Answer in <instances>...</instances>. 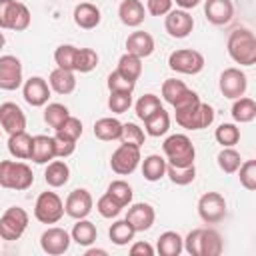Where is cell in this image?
Instances as JSON below:
<instances>
[{"label":"cell","mask_w":256,"mask_h":256,"mask_svg":"<svg viewBox=\"0 0 256 256\" xmlns=\"http://www.w3.org/2000/svg\"><path fill=\"white\" fill-rule=\"evenodd\" d=\"M184 250L190 256H220L224 240L214 228H194L184 238Z\"/></svg>","instance_id":"cell-1"},{"label":"cell","mask_w":256,"mask_h":256,"mask_svg":"<svg viewBox=\"0 0 256 256\" xmlns=\"http://www.w3.org/2000/svg\"><path fill=\"white\" fill-rule=\"evenodd\" d=\"M228 56L240 66H252L256 62V36L250 28H236L226 40Z\"/></svg>","instance_id":"cell-2"},{"label":"cell","mask_w":256,"mask_h":256,"mask_svg":"<svg viewBox=\"0 0 256 256\" xmlns=\"http://www.w3.org/2000/svg\"><path fill=\"white\" fill-rule=\"evenodd\" d=\"M176 124L186 130H204L214 122V108L200 98L174 110Z\"/></svg>","instance_id":"cell-3"},{"label":"cell","mask_w":256,"mask_h":256,"mask_svg":"<svg viewBox=\"0 0 256 256\" xmlns=\"http://www.w3.org/2000/svg\"><path fill=\"white\" fill-rule=\"evenodd\" d=\"M34 184L32 168L22 160H0V188L28 190Z\"/></svg>","instance_id":"cell-4"},{"label":"cell","mask_w":256,"mask_h":256,"mask_svg":"<svg viewBox=\"0 0 256 256\" xmlns=\"http://www.w3.org/2000/svg\"><path fill=\"white\" fill-rule=\"evenodd\" d=\"M162 152H164L166 164H172V166H188V164H194V158H196V148L186 134H170L162 142Z\"/></svg>","instance_id":"cell-5"},{"label":"cell","mask_w":256,"mask_h":256,"mask_svg":"<svg viewBox=\"0 0 256 256\" xmlns=\"http://www.w3.org/2000/svg\"><path fill=\"white\" fill-rule=\"evenodd\" d=\"M28 220H30V216L24 208H20V206L6 208L4 214L0 216V238L8 240V242L20 240L28 228Z\"/></svg>","instance_id":"cell-6"},{"label":"cell","mask_w":256,"mask_h":256,"mask_svg":"<svg viewBox=\"0 0 256 256\" xmlns=\"http://www.w3.org/2000/svg\"><path fill=\"white\" fill-rule=\"evenodd\" d=\"M64 216V202L56 192H42L34 202V218L42 224H56Z\"/></svg>","instance_id":"cell-7"},{"label":"cell","mask_w":256,"mask_h":256,"mask_svg":"<svg viewBox=\"0 0 256 256\" xmlns=\"http://www.w3.org/2000/svg\"><path fill=\"white\" fill-rule=\"evenodd\" d=\"M204 64H206V60H204L202 52L192 50V48H180V50L170 52V56H168V68L178 74H188V76L200 74L204 70Z\"/></svg>","instance_id":"cell-8"},{"label":"cell","mask_w":256,"mask_h":256,"mask_svg":"<svg viewBox=\"0 0 256 256\" xmlns=\"http://www.w3.org/2000/svg\"><path fill=\"white\" fill-rule=\"evenodd\" d=\"M142 156H140V146H134V144H124L120 142V146L112 152L110 156V168L114 174L118 176H128L132 174L138 164H140Z\"/></svg>","instance_id":"cell-9"},{"label":"cell","mask_w":256,"mask_h":256,"mask_svg":"<svg viewBox=\"0 0 256 256\" xmlns=\"http://www.w3.org/2000/svg\"><path fill=\"white\" fill-rule=\"evenodd\" d=\"M198 216L204 224H218L226 218V198L220 192H206L198 200Z\"/></svg>","instance_id":"cell-10"},{"label":"cell","mask_w":256,"mask_h":256,"mask_svg":"<svg viewBox=\"0 0 256 256\" xmlns=\"http://www.w3.org/2000/svg\"><path fill=\"white\" fill-rule=\"evenodd\" d=\"M218 88H220L224 98L236 100V98L246 94V90H248V76L240 68H234V66L226 68V70H222V74L218 78Z\"/></svg>","instance_id":"cell-11"},{"label":"cell","mask_w":256,"mask_h":256,"mask_svg":"<svg viewBox=\"0 0 256 256\" xmlns=\"http://www.w3.org/2000/svg\"><path fill=\"white\" fill-rule=\"evenodd\" d=\"M162 98H164V102H168L176 110V108H182V106L198 100L200 96L194 90H190L182 80H178V78H166L162 82Z\"/></svg>","instance_id":"cell-12"},{"label":"cell","mask_w":256,"mask_h":256,"mask_svg":"<svg viewBox=\"0 0 256 256\" xmlns=\"http://www.w3.org/2000/svg\"><path fill=\"white\" fill-rule=\"evenodd\" d=\"M22 82H24V70H22L20 58L12 54L0 56V90H6V92L18 90Z\"/></svg>","instance_id":"cell-13"},{"label":"cell","mask_w":256,"mask_h":256,"mask_svg":"<svg viewBox=\"0 0 256 256\" xmlns=\"http://www.w3.org/2000/svg\"><path fill=\"white\" fill-rule=\"evenodd\" d=\"M70 242H72L70 232H66L60 226H50L40 234V248L48 256H60V254L68 252Z\"/></svg>","instance_id":"cell-14"},{"label":"cell","mask_w":256,"mask_h":256,"mask_svg":"<svg viewBox=\"0 0 256 256\" xmlns=\"http://www.w3.org/2000/svg\"><path fill=\"white\" fill-rule=\"evenodd\" d=\"M92 206H94L92 194L86 188H76L64 200V214H68L74 220H80L92 212Z\"/></svg>","instance_id":"cell-15"},{"label":"cell","mask_w":256,"mask_h":256,"mask_svg":"<svg viewBox=\"0 0 256 256\" xmlns=\"http://www.w3.org/2000/svg\"><path fill=\"white\" fill-rule=\"evenodd\" d=\"M164 28L168 32V36L172 38H188L190 32L194 30V18L188 14V10H182V8H176V10H170L164 18Z\"/></svg>","instance_id":"cell-16"},{"label":"cell","mask_w":256,"mask_h":256,"mask_svg":"<svg viewBox=\"0 0 256 256\" xmlns=\"http://www.w3.org/2000/svg\"><path fill=\"white\" fill-rule=\"evenodd\" d=\"M50 92L52 90L48 86V80H44L42 76H30L28 80L22 82V96L32 108L46 106L48 98H50Z\"/></svg>","instance_id":"cell-17"},{"label":"cell","mask_w":256,"mask_h":256,"mask_svg":"<svg viewBox=\"0 0 256 256\" xmlns=\"http://www.w3.org/2000/svg\"><path fill=\"white\" fill-rule=\"evenodd\" d=\"M0 128L10 136L16 132L26 130V114L16 102H2L0 104Z\"/></svg>","instance_id":"cell-18"},{"label":"cell","mask_w":256,"mask_h":256,"mask_svg":"<svg viewBox=\"0 0 256 256\" xmlns=\"http://www.w3.org/2000/svg\"><path fill=\"white\" fill-rule=\"evenodd\" d=\"M126 220L132 224V228L136 232H146L152 228L154 220H156V210L152 204L148 202H136V204H128V212H126Z\"/></svg>","instance_id":"cell-19"},{"label":"cell","mask_w":256,"mask_h":256,"mask_svg":"<svg viewBox=\"0 0 256 256\" xmlns=\"http://www.w3.org/2000/svg\"><path fill=\"white\" fill-rule=\"evenodd\" d=\"M204 16L214 26H226L234 18L232 0H204Z\"/></svg>","instance_id":"cell-20"},{"label":"cell","mask_w":256,"mask_h":256,"mask_svg":"<svg viewBox=\"0 0 256 256\" xmlns=\"http://www.w3.org/2000/svg\"><path fill=\"white\" fill-rule=\"evenodd\" d=\"M156 44H154V38L152 34L144 32V30H134L128 34L126 38V52L128 54H134L138 58H148L152 56Z\"/></svg>","instance_id":"cell-21"},{"label":"cell","mask_w":256,"mask_h":256,"mask_svg":"<svg viewBox=\"0 0 256 256\" xmlns=\"http://www.w3.org/2000/svg\"><path fill=\"white\" fill-rule=\"evenodd\" d=\"M72 18H74V24L82 30H92L100 24L102 20V14H100V8L92 2H80L76 4L74 12H72Z\"/></svg>","instance_id":"cell-22"},{"label":"cell","mask_w":256,"mask_h":256,"mask_svg":"<svg viewBox=\"0 0 256 256\" xmlns=\"http://www.w3.org/2000/svg\"><path fill=\"white\" fill-rule=\"evenodd\" d=\"M118 18L128 28H138L146 18V8L140 0H122L118 6Z\"/></svg>","instance_id":"cell-23"},{"label":"cell","mask_w":256,"mask_h":256,"mask_svg":"<svg viewBox=\"0 0 256 256\" xmlns=\"http://www.w3.org/2000/svg\"><path fill=\"white\" fill-rule=\"evenodd\" d=\"M48 86L50 90H54L56 94L60 96H66V94H72L76 90V76L72 70H66V68H54L48 76Z\"/></svg>","instance_id":"cell-24"},{"label":"cell","mask_w":256,"mask_h":256,"mask_svg":"<svg viewBox=\"0 0 256 256\" xmlns=\"http://www.w3.org/2000/svg\"><path fill=\"white\" fill-rule=\"evenodd\" d=\"M56 158L54 152V138L46 136V134H38L32 136V152H30V160L36 164H48L50 160Z\"/></svg>","instance_id":"cell-25"},{"label":"cell","mask_w":256,"mask_h":256,"mask_svg":"<svg viewBox=\"0 0 256 256\" xmlns=\"http://www.w3.org/2000/svg\"><path fill=\"white\" fill-rule=\"evenodd\" d=\"M44 180L50 188H62L70 180V166L64 160H50L44 170Z\"/></svg>","instance_id":"cell-26"},{"label":"cell","mask_w":256,"mask_h":256,"mask_svg":"<svg viewBox=\"0 0 256 256\" xmlns=\"http://www.w3.org/2000/svg\"><path fill=\"white\" fill-rule=\"evenodd\" d=\"M122 134V122L118 118L106 116L94 122V136L102 142H112V140H120Z\"/></svg>","instance_id":"cell-27"},{"label":"cell","mask_w":256,"mask_h":256,"mask_svg":"<svg viewBox=\"0 0 256 256\" xmlns=\"http://www.w3.org/2000/svg\"><path fill=\"white\" fill-rule=\"evenodd\" d=\"M156 250L160 256H178L184 250V238L174 230H166L158 236Z\"/></svg>","instance_id":"cell-28"},{"label":"cell","mask_w":256,"mask_h":256,"mask_svg":"<svg viewBox=\"0 0 256 256\" xmlns=\"http://www.w3.org/2000/svg\"><path fill=\"white\" fill-rule=\"evenodd\" d=\"M70 238L78 244V246H90V244H94L96 242V238H98V230H96V226H94V222H90L88 218H80V220H76V224H74V228H72V232H70Z\"/></svg>","instance_id":"cell-29"},{"label":"cell","mask_w":256,"mask_h":256,"mask_svg":"<svg viewBox=\"0 0 256 256\" xmlns=\"http://www.w3.org/2000/svg\"><path fill=\"white\" fill-rule=\"evenodd\" d=\"M230 114H232V120L236 124H248L256 118V102L248 96H240L234 100Z\"/></svg>","instance_id":"cell-30"},{"label":"cell","mask_w":256,"mask_h":256,"mask_svg":"<svg viewBox=\"0 0 256 256\" xmlns=\"http://www.w3.org/2000/svg\"><path fill=\"white\" fill-rule=\"evenodd\" d=\"M8 152L16 160H30L32 136L26 130L24 132H16V134H10V138H8Z\"/></svg>","instance_id":"cell-31"},{"label":"cell","mask_w":256,"mask_h":256,"mask_svg":"<svg viewBox=\"0 0 256 256\" xmlns=\"http://www.w3.org/2000/svg\"><path fill=\"white\" fill-rule=\"evenodd\" d=\"M168 130H170V114L164 110V106L158 108L150 118L144 120V132H146L148 136L160 138V136H164Z\"/></svg>","instance_id":"cell-32"},{"label":"cell","mask_w":256,"mask_h":256,"mask_svg":"<svg viewBox=\"0 0 256 256\" xmlns=\"http://www.w3.org/2000/svg\"><path fill=\"white\" fill-rule=\"evenodd\" d=\"M142 162V176L148 182H158L160 178L166 176V158L160 154H150Z\"/></svg>","instance_id":"cell-33"},{"label":"cell","mask_w":256,"mask_h":256,"mask_svg":"<svg viewBox=\"0 0 256 256\" xmlns=\"http://www.w3.org/2000/svg\"><path fill=\"white\" fill-rule=\"evenodd\" d=\"M134 234H136V230L132 228V224H130L126 218L116 220V222L108 228V238H110L112 244H116V246H126V244H130V242L134 240Z\"/></svg>","instance_id":"cell-34"},{"label":"cell","mask_w":256,"mask_h":256,"mask_svg":"<svg viewBox=\"0 0 256 256\" xmlns=\"http://www.w3.org/2000/svg\"><path fill=\"white\" fill-rule=\"evenodd\" d=\"M116 70H118L124 78L136 82V80L140 78V74H142V58H138V56L126 52V54L120 56V60H118V68H116Z\"/></svg>","instance_id":"cell-35"},{"label":"cell","mask_w":256,"mask_h":256,"mask_svg":"<svg viewBox=\"0 0 256 256\" xmlns=\"http://www.w3.org/2000/svg\"><path fill=\"white\" fill-rule=\"evenodd\" d=\"M216 162H218V168L224 174H236V170L242 164V158H240V152L234 150V146H226V148H222L218 152Z\"/></svg>","instance_id":"cell-36"},{"label":"cell","mask_w":256,"mask_h":256,"mask_svg":"<svg viewBox=\"0 0 256 256\" xmlns=\"http://www.w3.org/2000/svg\"><path fill=\"white\" fill-rule=\"evenodd\" d=\"M166 176L176 186H188L196 178V166L194 164H188V166H172V164H166Z\"/></svg>","instance_id":"cell-37"},{"label":"cell","mask_w":256,"mask_h":256,"mask_svg":"<svg viewBox=\"0 0 256 256\" xmlns=\"http://www.w3.org/2000/svg\"><path fill=\"white\" fill-rule=\"evenodd\" d=\"M98 52L92 48H78L76 52V62H74V72L88 74L98 66Z\"/></svg>","instance_id":"cell-38"},{"label":"cell","mask_w":256,"mask_h":256,"mask_svg":"<svg viewBox=\"0 0 256 256\" xmlns=\"http://www.w3.org/2000/svg\"><path fill=\"white\" fill-rule=\"evenodd\" d=\"M68 116H70V110H68L64 104H60V102H50V104H46V108H44V122H46L52 130H58L60 124H62Z\"/></svg>","instance_id":"cell-39"},{"label":"cell","mask_w":256,"mask_h":256,"mask_svg":"<svg viewBox=\"0 0 256 256\" xmlns=\"http://www.w3.org/2000/svg\"><path fill=\"white\" fill-rule=\"evenodd\" d=\"M214 138L218 144H222V148L226 146H236L240 142V128L234 124V122H222L216 132H214Z\"/></svg>","instance_id":"cell-40"},{"label":"cell","mask_w":256,"mask_h":256,"mask_svg":"<svg viewBox=\"0 0 256 256\" xmlns=\"http://www.w3.org/2000/svg\"><path fill=\"white\" fill-rule=\"evenodd\" d=\"M158 108H162V102H160V98L156 96V94H144V96H140L138 100H136V104H134V110H136V116L144 122L146 118H150Z\"/></svg>","instance_id":"cell-41"},{"label":"cell","mask_w":256,"mask_h":256,"mask_svg":"<svg viewBox=\"0 0 256 256\" xmlns=\"http://www.w3.org/2000/svg\"><path fill=\"white\" fill-rule=\"evenodd\" d=\"M30 10L24 2H18L14 4V10H12V16H10V24H8V30H14V32H22L30 26Z\"/></svg>","instance_id":"cell-42"},{"label":"cell","mask_w":256,"mask_h":256,"mask_svg":"<svg viewBox=\"0 0 256 256\" xmlns=\"http://www.w3.org/2000/svg\"><path fill=\"white\" fill-rule=\"evenodd\" d=\"M106 192H108L116 202H120L124 208H126L128 204H132L134 192H132V186H130L126 180H112V182L108 184Z\"/></svg>","instance_id":"cell-43"},{"label":"cell","mask_w":256,"mask_h":256,"mask_svg":"<svg viewBox=\"0 0 256 256\" xmlns=\"http://www.w3.org/2000/svg\"><path fill=\"white\" fill-rule=\"evenodd\" d=\"M76 52L78 48L72 46V44H60L56 50H54V62L58 68H66V70H72L74 72V62H76Z\"/></svg>","instance_id":"cell-44"},{"label":"cell","mask_w":256,"mask_h":256,"mask_svg":"<svg viewBox=\"0 0 256 256\" xmlns=\"http://www.w3.org/2000/svg\"><path fill=\"white\" fill-rule=\"evenodd\" d=\"M122 204L120 202H116L108 192H104L100 198H98V202H96V210H98V214L102 216V218H116L120 212H122Z\"/></svg>","instance_id":"cell-45"},{"label":"cell","mask_w":256,"mask_h":256,"mask_svg":"<svg viewBox=\"0 0 256 256\" xmlns=\"http://www.w3.org/2000/svg\"><path fill=\"white\" fill-rule=\"evenodd\" d=\"M146 140V132L134 124V122H126L122 124V134H120V142L124 144H134V146H142Z\"/></svg>","instance_id":"cell-46"},{"label":"cell","mask_w":256,"mask_h":256,"mask_svg":"<svg viewBox=\"0 0 256 256\" xmlns=\"http://www.w3.org/2000/svg\"><path fill=\"white\" fill-rule=\"evenodd\" d=\"M236 172H238L240 184H242L248 192H254V190H256V160H246V162H242Z\"/></svg>","instance_id":"cell-47"},{"label":"cell","mask_w":256,"mask_h":256,"mask_svg":"<svg viewBox=\"0 0 256 256\" xmlns=\"http://www.w3.org/2000/svg\"><path fill=\"white\" fill-rule=\"evenodd\" d=\"M132 106V92H110L108 96V108L114 114H124Z\"/></svg>","instance_id":"cell-48"},{"label":"cell","mask_w":256,"mask_h":256,"mask_svg":"<svg viewBox=\"0 0 256 256\" xmlns=\"http://www.w3.org/2000/svg\"><path fill=\"white\" fill-rule=\"evenodd\" d=\"M106 86H108V90H110V92H134L136 82H132V80L124 78L118 70H114V72H110V74H108Z\"/></svg>","instance_id":"cell-49"},{"label":"cell","mask_w":256,"mask_h":256,"mask_svg":"<svg viewBox=\"0 0 256 256\" xmlns=\"http://www.w3.org/2000/svg\"><path fill=\"white\" fill-rule=\"evenodd\" d=\"M54 152H56V158H68L74 154L76 150V140L60 134V132H54Z\"/></svg>","instance_id":"cell-50"},{"label":"cell","mask_w":256,"mask_h":256,"mask_svg":"<svg viewBox=\"0 0 256 256\" xmlns=\"http://www.w3.org/2000/svg\"><path fill=\"white\" fill-rule=\"evenodd\" d=\"M54 132H60V134H64V136H68V138H72V140H78V138L82 136V132H84V128H82V120L70 114V116L60 124V128L54 130Z\"/></svg>","instance_id":"cell-51"},{"label":"cell","mask_w":256,"mask_h":256,"mask_svg":"<svg viewBox=\"0 0 256 256\" xmlns=\"http://www.w3.org/2000/svg\"><path fill=\"white\" fill-rule=\"evenodd\" d=\"M172 0H146V12L150 16H166L172 10Z\"/></svg>","instance_id":"cell-52"},{"label":"cell","mask_w":256,"mask_h":256,"mask_svg":"<svg viewBox=\"0 0 256 256\" xmlns=\"http://www.w3.org/2000/svg\"><path fill=\"white\" fill-rule=\"evenodd\" d=\"M16 0H0V30H8Z\"/></svg>","instance_id":"cell-53"},{"label":"cell","mask_w":256,"mask_h":256,"mask_svg":"<svg viewBox=\"0 0 256 256\" xmlns=\"http://www.w3.org/2000/svg\"><path fill=\"white\" fill-rule=\"evenodd\" d=\"M154 246L146 240H138V242H132L130 246V254L132 256H154Z\"/></svg>","instance_id":"cell-54"},{"label":"cell","mask_w":256,"mask_h":256,"mask_svg":"<svg viewBox=\"0 0 256 256\" xmlns=\"http://www.w3.org/2000/svg\"><path fill=\"white\" fill-rule=\"evenodd\" d=\"M172 2H176V6L182 10H190V8H196L202 0H172Z\"/></svg>","instance_id":"cell-55"},{"label":"cell","mask_w":256,"mask_h":256,"mask_svg":"<svg viewBox=\"0 0 256 256\" xmlns=\"http://www.w3.org/2000/svg\"><path fill=\"white\" fill-rule=\"evenodd\" d=\"M108 252L104 248H88L86 246V256H106Z\"/></svg>","instance_id":"cell-56"},{"label":"cell","mask_w":256,"mask_h":256,"mask_svg":"<svg viewBox=\"0 0 256 256\" xmlns=\"http://www.w3.org/2000/svg\"><path fill=\"white\" fill-rule=\"evenodd\" d=\"M4 44H6V38H4V34H2V32H0V50H2V48H4Z\"/></svg>","instance_id":"cell-57"},{"label":"cell","mask_w":256,"mask_h":256,"mask_svg":"<svg viewBox=\"0 0 256 256\" xmlns=\"http://www.w3.org/2000/svg\"><path fill=\"white\" fill-rule=\"evenodd\" d=\"M0 136H2V128H0Z\"/></svg>","instance_id":"cell-58"}]
</instances>
